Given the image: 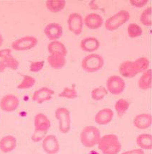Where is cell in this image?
<instances>
[{
	"label": "cell",
	"instance_id": "cell-18",
	"mask_svg": "<svg viewBox=\"0 0 152 154\" xmlns=\"http://www.w3.org/2000/svg\"><path fill=\"white\" fill-rule=\"evenodd\" d=\"M16 147V139L13 136H6L0 140V151L4 153L12 152Z\"/></svg>",
	"mask_w": 152,
	"mask_h": 154
},
{
	"label": "cell",
	"instance_id": "cell-4",
	"mask_svg": "<svg viewBox=\"0 0 152 154\" xmlns=\"http://www.w3.org/2000/svg\"><path fill=\"white\" fill-rule=\"evenodd\" d=\"M104 60L98 54H90L86 56L82 61V67L88 72H95L104 66Z\"/></svg>",
	"mask_w": 152,
	"mask_h": 154
},
{
	"label": "cell",
	"instance_id": "cell-10",
	"mask_svg": "<svg viewBox=\"0 0 152 154\" xmlns=\"http://www.w3.org/2000/svg\"><path fill=\"white\" fill-rule=\"evenodd\" d=\"M42 140V148L45 153L47 154H57L59 151V143L55 136H46Z\"/></svg>",
	"mask_w": 152,
	"mask_h": 154
},
{
	"label": "cell",
	"instance_id": "cell-26",
	"mask_svg": "<svg viewBox=\"0 0 152 154\" xmlns=\"http://www.w3.org/2000/svg\"><path fill=\"white\" fill-rule=\"evenodd\" d=\"M129 106H130V103L125 99H119L116 101L115 104V110L118 116H121L127 111Z\"/></svg>",
	"mask_w": 152,
	"mask_h": 154
},
{
	"label": "cell",
	"instance_id": "cell-11",
	"mask_svg": "<svg viewBox=\"0 0 152 154\" xmlns=\"http://www.w3.org/2000/svg\"><path fill=\"white\" fill-rule=\"evenodd\" d=\"M19 105L18 97L14 95L9 94L4 95L0 100V108L5 112H13L16 110Z\"/></svg>",
	"mask_w": 152,
	"mask_h": 154
},
{
	"label": "cell",
	"instance_id": "cell-27",
	"mask_svg": "<svg viewBox=\"0 0 152 154\" xmlns=\"http://www.w3.org/2000/svg\"><path fill=\"white\" fill-rule=\"evenodd\" d=\"M127 32L129 37L131 38H136L142 35L143 30L139 25L136 23H131L129 24L127 28Z\"/></svg>",
	"mask_w": 152,
	"mask_h": 154
},
{
	"label": "cell",
	"instance_id": "cell-37",
	"mask_svg": "<svg viewBox=\"0 0 152 154\" xmlns=\"http://www.w3.org/2000/svg\"><path fill=\"white\" fill-rule=\"evenodd\" d=\"M3 41H4V39H3V37H2V35H1V33H0V47H1V45H2Z\"/></svg>",
	"mask_w": 152,
	"mask_h": 154
},
{
	"label": "cell",
	"instance_id": "cell-9",
	"mask_svg": "<svg viewBox=\"0 0 152 154\" xmlns=\"http://www.w3.org/2000/svg\"><path fill=\"white\" fill-rule=\"evenodd\" d=\"M67 24L69 30L75 35H79L83 30V18L78 13H72L67 20Z\"/></svg>",
	"mask_w": 152,
	"mask_h": 154
},
{
	"label": "cell",
	"instance_id": "cell-13",
	"mask_svg": "<svg viewBox=\"0 0 152 154\" xmlns=\"http://www.w3.org/2000/svg\"><path fill=\"white\" fill-rule=\"evenodd\" d=\"M54 94V91L50 88L44 87L37 90L34 93L32 100L38 104L50 100L52 98V95Z\"/></svg>",
	"mask_w": 152,
	"mask_h": 154
},
{
	"label": "cell",
	"instance_id": "cell-3",
	"mask_svg": "<svg viewBox=\"0 0 152 154\" xmlns=\"http://www.w3.org/2000/svg\"><path fill=\"white\" fill-rule=\"evenodd\" d=\"M100 138V131L95 126L87 125V126L83 128L81 131L80 140L84 147H94L98 144Z\"/></svg>",
	"mask_w": 152,
	"mask_h": 154
},
{
	"label": "cell",
	"instance_id": "cell-33",
	"mask_svg": "<svg viewBox=\"0 0 152 154\" xmlns=\"http://www.w3.org/2000/svg\"><path fill=\"white\" fill-rule=\"evenodd\" d=\"M44 65V61H37V62H32L30 65L29 69L31 72H37L40 71L41 69L43 68Z\"/></svg>",
	"mask_w": 152,
	"mask_h": 154
},
{
	"label": "cell",
	"instance_id": "cell-17",
	"mask_svg": "<svg viewBox=\"0 0 152 154\" xmlns=\"http://www.w3.org/2000/svg\"><path fill=\"white\" fill-rule=\"evenodd\" d=\"M100 45V42L96 37H88L82 39L80 42L82 50L87 52H93L97 50Z\"/></svg>",
	"mask_w": 152,
	"mask_h": 154
},
{
	"label": "cell",
	"instance_id": "cell-21",
	"mask_svg": "<svg viewBox=\"0 0 152 154\" xmlns=\"http://www.w3.org/2000/svg\"><path fill=\"white\" fill-rule=\"evenodd\" d=\"M47 61L49 65L52 68L59 69H61L65 66L67 60L66 57L61 55H55V54H51L47 57Z\"/></svg>",
	"mask_w": 152,
	"mask_h": 154
},
{
	"label": "cell",
	"instance_id": "cell-15",
	"mask_svg": "<svg viewBox=\"0 0 152 154\" xmlns=\"http://www.w3.org/2000/svg\"><path fill=\"white\" fill-rule=\"evenodd\" d=\"M83 22L90 29H98L104 24V20L97 13H90L85 17Z\"/></svg>",
	"mask_w": 152,
	"mask_h": 154
},
{
	"label": "cell",
	"instance_id": "cell-36",
	"mask_svg": "<svg viewBox=\"0 0 152 154\" xmlns=\"http://www.w3.org/2000/svg\"><path fill=\"white\" fill-rule=\"evenodd\" d=\"M121 154H144V152L141 148H137V149L131 150V151H125Z\"/></svg>",
	"mask_w": 152,
	"mask_h": 154
},
{
	"label": "cell",
	"instance_id": "cell-2",
	"mask_svg": "<svg viewBox=\"0 0 152 154\" xmlns=\"http://www.w3.org/2000/svg\"><path fill=\"white\" fill-rule=\"evenodd\" d=\"M97 145L103 154H118L121 149V143L114 134H107L101 137Z\"/></svg>",
	"mask_w": 152,
	"mask_h": 154
},
{
	"label": "cell",
	"instance_id": "cell-32",
	"mask_svg": "<svg viewBox=\"0 0 152 154\" xmlns=\"http://www.w3.org/2000/svg\"><path fill=\"white\" fill-rule=\"evenodd\" d=\"M46 133H47V131L34 130L32 136H31V140L35 143L41 141V140H42L45 138Z\"/></svg>",
	"mask_w": 152,
	"mask_h": 154
},
{
	"label": "cell",
	"instance_id": "cell-24",
	"mask_svg": "<svg viewBox=\"0 0 152 154\" xmlns=\"http://www.w3.org/2000/svg\"><path fill=\"white\" fill-rule=\"evenodd\" d=\"M66 6V1L64 0H49L46 2V7L49 11L53 13L61 12Z\"/></svg>",
	"mask_w": 152,
	"mask_h": 154
},
{
	"label": "cell",
	"instance_id": "cell-16",
	"mask_svg": "<svg viewBox=\"0 0 152 154\" xmlns=\"http://www.w3.org/2000/svg\"><path fill=\"white\" fill-rule=\"evenodd\" d=\"M134 125L140 130L149 128L151 125V116L149 113L139 114L134 118Z\"/></svg>",
	"mask_w": 152,
	"mask_h": 154
},
{
	"label": "cell",
	"instance_id": "cell-34",
	"mask_svg": "<svg viewBox=\"0 0 152 154\" xmlns=\"http://www.w3.org/2000/svg\"><path fill=\"white\" fill-rule=\"evenodd\" d=\"M149 2L148 0H131L130 3L131 5L136 7H143Z\"/></svg>",
	"mask_w": 152,
	"mask_h": 154
},
{
	"label": "cell",
	"instance_id": "cell-7",
	"mask_svg": "<svg viewBox=\"0 0 152 154\" xmlns=\"http://www.w3.org/2000/svg\"><path fill=\"white\" fill-rule=\"evenodd\" d=\"M38 40L34 36H24L13 42L12 48L16 51H26L31 50L37 45Z\"/></svg>",
	"mask_w": 152,
	"mask_h": 154
},
{
	"label": "cell",
	"instance_id": "cell-25",
	"mask_svg": "<svg viewBox=\"0 0 152 154\" xmlns=\"http://www.w3.org/2000/svg\"><path fill=\"white\" fill-rule=\"evenodd\" d=\"M151 69H147L140 77L138 82V85L141 90L146 91L151 88Z\"/></svg>",
	"mask_w": 152,
	"mask_h": 154
},
{
	"label": "cell",
	"instance_id": "cell-20",
	"mask_svg": "<svg viewBox=\"0 0 152 154\" xmlns=\"http://www.w3.org/2000/svg\"><path fill=\"white\" fill-rule=\"evenodd\" d=\"M48 51L51 54L61 55L66 57L67 55V49L63 43L59 41H52L48 45Z\"/></svg>",
	"mask_w": 152,
	"mask_h": 154
},
{
	"label": "cell",
	"instance_id": "cell-14",
	"mask_svg": "<svg viewBox=\"0 0 152 154\" xmlns=\"http://www.w3.org/2000/svg\"><path fill=\"white\" fill-rule=\"evenodd\" d=\"M114 118V112L110 108H103L97 112L94 121L99 125H105L112 122Z\"/></svg>",
	"mask_w": 152,
	"mask_h": 154
},
{
	"label": "cell",
	"instance_id": "cell-5",
	"mask_svg": "<svg viewBox=\"0 0 152 154\" xmlns=\"http://www.w3.org/2000/svg\"><path fill=\"white\" fill-rule=\"evenodd\" d=\"M131 17L130 14L127 10H121L114 14L105 22V28L109 31H114L128 22Z\"/></svg>",
	"mask_w": 152,
	"mask_h": 154
},
{
	"label": "cell",
	"instance_id": "cell-31",
	"mask_svg": "<svg viewBox=\"0 0 152 154\" xmlns=\"http://www.w3.org/2000/svg\"><path fill=\"white\" fill-rule=\"evenodd\" d=\"M151 7H149L147 9L143 11L141 14L139 20L142 24L144 26H151Z\"/></svg>",
	"mask_w": 152,
	"mask_h": 154
},
{
	"label": "cell",
	"instance_id": "cell-22",
	"mask_svg": "<svg viewBox=\"0 0 152 154\" xmlns=\"http://www.w3.org/2000/svg\"><path fill=\"white\" fill-rule=\"evenodd\" d=\"M136 143L141 149H151V135L148 133L140 134L136 137Z\"/></svg>",
	"mask_w": 152,
	"mask_h": 154
},
{
	"label": "cell",
	"instance_id": "cell-19",
	"mask_svg": "<svg viewBox=\"0 0 152 154\" xmlns=\"http://www.w3.org/2000/svg\"><path fill=\"white\" fill-rule=\"evenodd\" d=\"M51 122L44 114L38 113L34 117L35 130L47 131L50 128Z\"/></svg>",
	"mask_w": 152,
	"mask_h": 154
},
{
	"label": "cell",
	"instance_id": "cell-6",
	"mask_svg": "<svg viewBox=\"0 0 152 154\" xmlns=\"http://www.w3.org/2000/svg\"><path fill=\"white\" fill-rule=\"evenodd\" d=\"M55 117L59 121V130L61 133L66 134L71 129L70 112L66 108H59L55 112Z\"/></svg>",
	"mask_w": 152,
	"mask_h": 154
},
{
	"label": "cell",
	"instance_id": "cell-29",
	"mask_svg": "<svg viewBox=\"0 0 152 154\" xmlns=\"http://www.w3.org/2000/svg\"><path fill=\"white\" fill-rule=\"evenodd\" d=\"M23 77V80L17 85V88L19 90H25L29 89V88H31L33 85H34L35 82H36V80L34 78L30 76V75H22Z\"/></svg>",
	"mask_w": 152,
	"mask_h": 154
},
{
	"label": "cell",
	"instance_id": "cell-1",
	"mask_svg": "<svg viewBox=\"0 0 152 154\" xmlns=\"http://www.w3.org/2000/svg\"><path fill=\"white\" fill-rule=\"evenodd\" d=\"M149 66V60L146 57H140L134 61H124L120 65L119 72L125 78H134L144 72Z\"/></svg>",
	"mask_w": 152,
	"mask_h": 154
},
{
	"label": "cell",
	"instance_id": "cell-35",
	"mask_svg": "<svg viewBox=\"0 0 152 154\" xmlns=\"http://www.w3.org/2000/svg\"><path fill=\"white\" fill-rule=\"evenodd\" d=\"M11 55H12V50L10 49H4L0 50V58L1 59Z\"/></svg>",
	"mask_w": 152,
	"mask_h": 154
},
{
	"label": "cell",
	"instance_id": "cell-12",
	"mask_svg": "<svg viewBox=\"0 0 152 154\" xmlns=\"http://www.w3.org/2000/svg\"><path fill=\"white\" fill-rule=\"evenodd\" d=\"M44 32L49 40L57 41V39L62 37L63 28L61 24L56 22H52L45 27Z\"/></svg>",
	"mask_w": 152,
	"mask_h": 154
},
{
	"label": "cell",
	"instance_id": "cell-23",
	"mask_svg": "<svg viewBox=\"0 0 152 154\" xmlns=\"http://www.w3.org/2000/svg\"><path fill=\"white\" fill-rule=\"evenodd\" d=\"M19 65V62L15 58L13 57L12 55L3 58L0 61V72H4L7 68L16 69H18Z\"/></svg>",
	"mask_w": 152,
	"mask_h": 154
},
{
	"label": "cell",
	"instance_id": "cell-30",
	"mask_svg": "<svg viewBox=\"0 0 152 154\" xmlns=\"http://www.w3.org/2000/svg\"><path fill=\"white\" fill-rule=\"evenodd\" d=\"M59 97H64L67 99H74L78 97V93L76 91L75 85H73L71 88H64L61 93L59 94Z\"/></svg>",
	"mask_w": 152,
	"mask_h": 154
},
{
	"label": "cell",
	"instance_id": "cell-28",
	"mask_svg": "<svg viewBox=\"0 0 152 154\" xmlns=\"http://www.w3.org/2000/svg\"><path fill=\"white\" fill-rule=\"evenodd\" d=\"M108 91L103 86H100L97 88H94L92 91H91V97L94 100L99 101L103 100L105 97L107 95Z\"/></svg>",
	"mask_w": 152,
	"mask_h": 154
},
{
	"label": "cell",
	"instance_id": "cell-8",
	"mask_svg": "<svg viewBox=\"0 0 152 154\" xmlns=\"http://www.w3.org/2000/svg\"><path fill=\"white\" fill-rule=\"evenodd\" d=\"M125 88V81L118 75L110 76L106 81V90L113 95H119L122 93Z\"/></svg>",
	"mask_w": 152,
	"mask_h": 154
}]
</instances>
